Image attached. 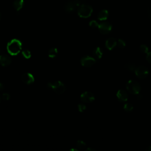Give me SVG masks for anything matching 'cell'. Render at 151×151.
Here are the masks:
<instances>
[{"instance_id":"6da1fadb","label":"cell","mask_w":151,"mask_h":151,"mask_svg":"<svg viewBox=\"0 0 151 151\" xmlns=\"http://www.w3.org/2000/svg\"><path fill=\"white\" fill-rule=\"evenodd\" d=\"M22 49V43L17 39L11 40L7 46L8 53L11 56H16L18 54Z\"/></svg>"},{"instance_id":"7a4b0ae2","label":"cell","mask_w":151,"mask_h":151,"mask_svg":"<svg viewBox=\"0 0 151 151\" xmlns=\"http://www.w3.org/2000/svg\"><path fill=\"white\" fill-rule=\"evenodd\" d=\"M127 90L133 95H137L139 93L141 90V86L137 82L134 80H129L126 85Z\"/></svg>"},{"instance_id":"3957f363","label":"cell","mask_w":151,"mask_h":151,"mask_svg":"<svg viewBox=\"0 0 151 151\" xmlns=\"http://www.w3.org/2000/svg\"><path fill=\"white\" fill-rule=\"evenodd\" d=\"M47 86L49 88L52 89L54 92L57 94H62L65 93L66 90V86L63 83L60 81L48 83Z\"/></svg>"},{"instance_id":"277c9868","label":"cell","mask_w":151,"mask_h":151,"mask_svg":"<svg viewBox=\"0 0 151 151\" xmlns=\"http://www.w3.org/2000/svg\"><path fill=\"white\" fill-rule=\"evenodd\" d=\"M93 12V9L91 6L86 4H83L78 7V15L81 18L89 17Z\"/></svg>"},{"instance_id":"5b68a950","label":"cell","mask_w":151,"mask_h":151,"mask_svg":"<svg viewBox=\"0 0 151 151\" xmlns=\"http://www.w3.org/2000/svg\"><path fill=\"white\" fill-rule=\"evenodd\" d=\"M135 73L137 78L140 79H144L148 77L149 72L146 67L144 66H140L136 67Z\"/></svg>"},{"instance_id":"8992f818","label":"cell","mask_w":151,"mask_h":151,"mask_svg":"<svg viewBox=\"0 0 151 151\" xmlns=\"http://www.w3.org/2000/svg\"><path fill=\"white\" fill-rule=\"evenodd\" d=\"M96 61V60L89 56L83 57L80 60V63L84 67H90L93 66Z\"/></svg>"},{"instance_id":"52a82bcc","label":"cell","mask_w":151,"mask_h":151,"mask_svg":"<svg viewBox=\"0 0 151 151\" xmlns=\"http://www.w3.org/2000/svg\"><path fill=\"white\" fill-rule=\"evenodd\" d=\"M112 25L108 22H103L99 24L98 29L102 34H107L112 30Z\"/></svg>"},{"instance_id":"ba28073f","label":"cell","mask_w":151,"mask_h":151,"mask_svg":"<svg viewBox=\"0 0 151 151\" xmlns=\"http://www.w3.org/2000/svg\"><path fill=\"white\" fill-rule=\"evenodd\" d=\"M79 6H80L79 0H72V1L68 2L66 4L65 7V10L67 12H71L74 11Z\"/></svg>"},{"instance_id":"9c48e42d","label":"cell","mask_w":151,"mask_h":151,"mask_svg":"<svg viewBox=\"0 0 151 151\" xmlns=\"http://www.w3.org/2000/svg\"><path fill=\"white\" fill-rule=\"evenodd\" d=\"M80 99L84 103H92L95 100V97L92 92H85L81 95Z\"/></svg>"},{"instance_id":"30bf717a","label":"cell","mask_w":151,"mask_h":151,"mask_svg":"<svg viewBox=\"0 0 151 151\" xmlns=\"http://www.w3.org/2000/svg\"><path fill=\"white\" fill-rule=\"evenodd\" d=\"M21 80L24 83L29 85L34 82V77L30 73H25L22 76Z\"/></svg>"},{"instance_id":"8fae6325","label":"cell","mask_w":151,"mask_h":151,"mask_svg":"<svg viewBox=\"0 0 151 151\" xmlns=\"http://www.w3.org/2000/svg\"><path fill=\"white\" fill-rule=\"evenodd\" d=\"M116 96L119 101L120 102H127L128 99V95L127 92L124 90L120 89L116 93Z\"/></svg>"},{"instance_id":"7c38bea8","label":"cell","mask_w":151,"mask_h":151,"mask_svg":"<svg viewBox=\"0 0 151 151\" xmlns=\"http://www.w3.org/2000/svg\"><path fill=\"white\" fill-rule=\"evenodd\" d=\"M11 58L7 55L3 54L0 56V65L2 66L6 67L11 63Z\"/></svg>"},{"instance_id":"4fadbf2b","label":"cell","mask_w":151,"mask_h":151,"mask_svg":"<svg viewBox=\"0 0 151 151\" xmlns=\"http://www.w3.org/2000/svg\"><path fill=\"white\" fill-rule=\"evenodd\" d=\"M117 45V41L115 38L110 37L108 39L105 43V46L107 49L112 50Z\"/></svg>"},{"instance_id":"5bb4252c","label":"cell","mask_w":151,"mask_h":151,"mask_svg":"<svg viewBox=\"0 0 151 151\" xmlns=\"http://www.w3.org/2000/svg\"><path fill=\"white\" fill-rule=\"evenodd\" d=\"M109 16V12L106 10H103L100 11L97 15V18L100 21L106 20Z\"/></svg>"},{"instance_id":"9a60e30c","label":"cell","mask_w":151,"mask_h":151,"mask_svg":"<svg viewBox=\"0 0 151 151\" xmlns=\"http://www.w3.org/2000/svg\"><path fill=\"white\" fill-rule=\"evenodd\" d=\"M93 55L96 60H99L103 56V51L102 48L99 47L95 48L93 50Z\"/></svg>"},{"instance_id":"2e32d148","label":"cell","mask_w":151,"mask_h":151,"mask_svg":"<svg viewBox=\"0 0 151 151\" xmlns=\"http://www.w3.org/2000/svg\"><path fill=\"white\" fill-rule=\"evenodd\" d=\"M24 5V0H15L13 3V7L14 9L18 11H20Z\"/></svg>"},{"instance_id":"e0dca14e","label":"cell","mask_w":151,"mask_h":151,"mask_svg":"<svg viewBox=\"0 0 151 151\" xmlns=\"http://www.w3.org/2000/svg\"><path fill=\"white\" fill-rule=\"evenodd\" d=\"M57 54H58V50L56 48L53 47L49 49L48 55L50 58H55L57 56Z\"/></svg>"},{"instance_id":"ac0fdd59","label":"cell","mask_w":151,"mask_h":151,"mask_svg":"<svg viewBox=\"0 0 151 151\" xmlns=\"http://www.w3.org/2000/svg\"><path fill=\"white\" fill-rule=\"evenodd\" d=\"M124 67L125 69L128 70L129 71L131 72H135L136 69V66L134 63H126L124 65Z\"/></svg>"},{"instance_id":"d6986e66","label":"cell","mask_w":151,"mask_h":151,"mask_svg":"<svg viewBox=\"0 0 151 151\" xmlns=\"http://www.w3.org/2000/svg\"><path fill=\"white\" fill-rule=\"evenodd\" d=\"M76 147L80 150H83L86 148V144L84 141L79 140L76 143Z\"/></svg>"},{"instance_id":"ffe728a7","label":"cell","mask_w":151,"mask_h":151,"mask_svg":"<svg viewBox=\"0 0 151 151\" xmlns=\"http://www.w3.org/2000/svg\"><path fill=\"white\" fill-rule=\"evenodd\" d=\"M22 56L26 59H29L31 57V53L29 50H24L21 52Z\"/></svg>"},{"instance_id":"44dd1931","label":"cell","mask_w":151,"mask_h":151,"mask_svg":"<svg viewBox=\"0 0 151 151\" xmlns=\"http://www.w3.org/2000/svg\"><path fill=\"white\" fill-rule=\"evenodd\" d=\"M123 109L124 110V111L127 112H130L131 111L133 110V106L129 103H125L123 106Z\"/></svg>"},{"instance_id":"7402d4cb","label":"cell","mask_w":151,"mask_h":151,"mask_svg":"<svg viewBox=\"0 0 151 151\" xmlns=\"http://www.w3.org/2000/svg\"><path fill=\"white\" fill-rule=\"evenodd\" d=\"M140 50L142 53L146 54H147L149 52V48L148 46L145 44H142L140 46Z\"/></svg>"},{"instance_id":"603a6c76","label":"cell","mask_w":151,"mask_h":151,"mask_svg":"<svg viewBox=\"0 0 151 151\" xmlns=\"http://www.w3.org/2000/svg\"><path fill=\"white\" fill-rule=\"evenodd\" d=\"M117 45L120 48H123L126 46V43L122 39H119L117 41Z\"/></svg>"},{"instance_id":"cb8c5ba5","label":"cell","mask_w":151,"mask_h":151,"mask_svg":"<svg viewBox=\"0 0 151 151\" xmlns=\"http://www.w3.org/2000/svg\"><path fill=\"white\" fill-rule=\"evenodd\" d=\"M89 26L92 27V28H96V27H98L99 26V24L97 21H95V20H93V21H91L90 22H89Z\"/></svg>"},{"instance_id":"d4e9b609","label":"cell","mask_w":151,"mask_h":151,"mask_svg":"<svg viewBox=\"0 0 151 151\" xmlns=\"http://www.w3.org/2000/svg\"><path fill=\"white\" fill-rule=\"evenodd\" d=\"M86 109V106L83 103H80L78 105V110L80 112H84Z\"/></svg>"},{"instance_id":"484cf974","label":"cell","mask_w":151,"mask_h":151,"mask_svg":"<svg viewBox=\"0 0 151 151\" xmlns=\"http://www.w3.org/2000/svg\"><path fill=\"white\" fill-rule=\"evenodd\" d=\"M2 98L4 100H8L10 98V95L8 93H4L2 96Z\"/></svg>"},{"instance_id":"4316f807","label":"cell","mask_w":151,"mask_h":151,"mask_svg":"<svg viewBox=\"0 0 151 151\" xmlns=\"http://www.w3.org/2000/svg\"><path fill=\"white\" fill-rule=\"evenodd\" d=\"M146 59L148 61V63L151 64V52H148L146 54Z\"/></svg>"},{"instance_id":"83f0119b","label":"cell","mask_w":151,"mask_h":151,"mask_svg":"<svg viewBox=\"0 0 151 151\" xmlns=\"http://www.w3.org/2000/svg\"><path fill=\"white\" fill-rule=\"evenodd\" d=\"M142 95H141V94H140V93H138L137 95V99H138V100H141L142 99Z\"/></svg>"},{"instance_id":"f1b7e54d","label":"cell","mask_w":151,"mask_h":151,"mask_svg":"<svg viewBox=\"0 0 151 151\" xmlns=\"http://www.w3.org/2000/svg\"><path fill=\"white\" fill-rule=\"evenodd\" d=\"M4 84L1 83H0V92L3 90L4 89Z\"/></svg>"},{"instance_id":"f546056e","label":"cell","mask_w":151,"mask_h":151,"mask_svg":"<svg viewBox=\"0 0 151 151\" xmlns=\"http://www.w3.org/2000/svg\"><path fill=\"white\" fill-rule=\"evenodd\" d=\"M85 150L86 151H95L96 149H95L93 148H88Z\"/></svg>"},{"instance_id":"4dcf8cb0","label":"cell","mask_w":151,"mask_h":151,"mask_svg":"<svg viewBox=\"0 0 151 151\" xmlns=\"http://www.w3.org/2000/svg\"><path fill=\"white\" fill-rule=\"evenodd\" d=\"M148 15L150 18H151V9H149L148 11Z\"/></svg>"},{"instance_id":"1f68e13d","label":"cell","mask_w":151,"mask_h":151,"mask_svg":"<svg viewBox=\"0 0 151 151\" xmlns=\"http://www.w3.org/2000/svg\"><path fill=\"white\" fill-rule=\"evenodd\" d=\"M146 150L147 151H151V146H149L146 148Z\"/></svg>"},{"instance_id":"d6a6232c","label":"cell","mask_w":151,"mask_h":151,"mask_svg":"<svg viewBox=\"0 0 151 151\" xmlns=\"http://www.w3.org/2000/svg\"><path fill=\"white\" fill-rule=\"evenodd\" d=\"M70 150H75V151H78V149H70Z\"/></svg>"},{"instance_id":"836d02e7","label":"cell","mask_w":151,"mask_h":151,"mask_svg":"<svg viewBox=\"0 0 151 151\" xmlns=\"http://www.w3.org/2000/svg\"><path fill=\"white\" fill-rule=\"evenodd\" d=\"M1 15L0 14V20H1Z\"/></svg>"},{"instance_id":"e575fe53","label":"cell","mask_w":151,"mask_h":151,"mask_svg":"<svg viewBox=\"0 0 151 151\" xmlns=\"http://www.w3.org/2000/svg\"><path fill=\"white\" fill-rule=\"evenodd\" d=\"M0 102H1V97H0Z\"/></svg>"}]
</instances>
